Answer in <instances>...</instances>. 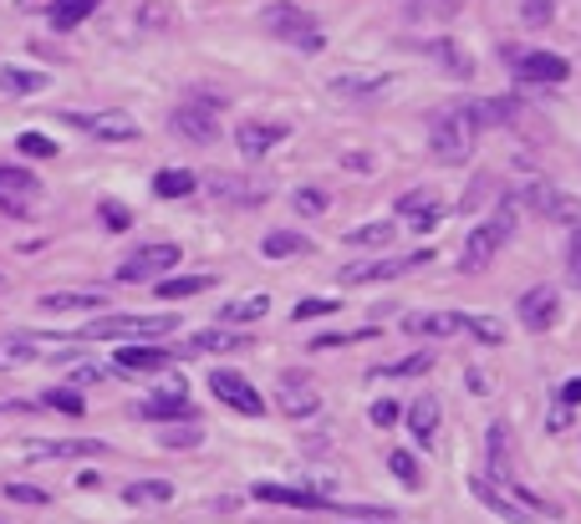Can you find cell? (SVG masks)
<instances>
[{
  "label": "cell",
  "instance_id": "ac0fdd59",
  "mask_svg": "<svg viewBox=\"0 0 581 524\" xmlns=\"http://www.w3.org/2000/svg\"><path fill=\"white\" fill-rule=\"evenodd\" d=\"M143 418H184L189 422L194 418V403L184 397V382H169L164 393H153V397H143Z\"/></svg>",
  "mask_w": 581,
  "mask_h": 524
},
{
  "label": "cell",
  "instance_id": "8d00e7d4",
  "mask_svg": "<svg viewBox=\"0 0 581 524\" xmlns=\"http://www.w3.org/2000/svg\"><path fill=\"white\" fill-rule=\"evenodd\" d=\"M393 240V224H358V230H347V245H362V249H383Z\"/></svg>",
  "mask_w": 581,
  "mask_h": 524
},
{
  "label": "cell",
  "instance_id": "60d3db41",
  "mask_svg": "<svg viewBox=\"0 0 581 524\" xmlns=\"http://www.w3.org/2000/svg\"><path fill=\"white\" fill-rule=\"evenodd\" d=\"M377 326H362V331H327V336H316L312 351H332V347H347V341H373Z\"/></svg>",
  "mask_w": 581,
  "mask_h": 524
},
{
  "label": "cell",
  "instance_id": "f907efd6",
  "mask_svg": "<svg viewBox=\"0 0 581 524\" xmlns=\"http://www.w3.org/2000/svg\"><path fill=\"white\" fill-rule=\"evenodd\" d=\"M332 311H337V301H301L291 316H297V321H316V316H332Z\"/></svg>",
  "mask_w": 581,
  "mask_h": 524
},
{
  "label": "cell",
  "instance_id": "4dcf8cb0",
  "mask_svg": "<svg viewBox=\"0 0 581 524\" xmlns=\"http://www.w3.org/2000/svg\"><path fill=\"white\" fill-rule=\"evenodd\" d=\"M123 499L138 504V510H149V504H169V499H174V484H169V479H138V484L123 489Z\"/></svg>",
  "mask_w": 581,
  "mask_h": 524
},
{
  "label": "cell",
  "instance_id": "7a4b0ae2",
  "mask_svg": "<svg viewBox=\"0 0 581 524\" xmlns=\"http://www.w3.org/2000/svg\"><path fill=\"white\" fill-rule=\"evenodd\" d=\"M510 234H515V199H506V205L495 209L485 224L469 230V240H464V249H460V270H464V276H479V270L500 255V245H506Z\"/></svg>",
  "mask_w": 581,
  "mask_h": 524
},
{
  "label": "cell",
  "instance_id": "cb8c5ba5",
  "mask_svg": "<svg viewBox=\"0 0 581 524\" xmlns=\"http://www.w3.org/2000/svg\"><path fill=\"white\" fill-rule=\"evenodd\" d=\"M429 57L439 61V67H444V72L454 77V82H469V77H475V61H469V51H464L460 42H449V36H444V42H433V46H429Z\"/></svg>",
  "mask_w": 581,
  "mask_h": 524
},
{
  "label": "cell",
  "instance_id": "ab89813d",
  "mask_svg": "<svg viewBox=\"0 0 581 524\" xmlns=\"http://www.w3.org/2000/svg\"><path fill=\"white\" fill-rule=\"evenodd\" d=\"M266 311H270L266 295H251V301H230V306H224L220 316H224V321H260Z\"/></svg>",
  "mask_w": 581,
  "mask_h": 524
},
{
  "label": "cell",
  "instance_id": "bcb514c9",
  "mask_svg": "<svg viewBox=\"0 0 581 524\" xmlns=\"http://www.w3.org/2000/svg\"><path fill=\"white\" fill-rule=\"evenodd\" d=\"M97 219H103L107 230L118 234V230H128V224H133V214H128V209L118 205V199H103V205H97Z\"/></svg>",
  "mask_w": 581,
  "mask_h": 524
},
{
  "label": "cell",
  "instance_id": "d6a6232c",
  "mask_svg": "<svg viewBox=\"0 0 581 524\" xmlns=\"http://www.w3.org/2000/svg\"><path fill=\"white\" fill-rule=\"evenodd\" d=\"M194 189H199V178H194L189 168H164V174H153V194H159V199H189Z\"/></svg>",
  "mask_w": 581,
  "mask_h": 524
},
{
  "label": "cell",
  "instance_id": "484cf974",
  "mask_svg": "<svg viewBox=\"0 0 581 524\" xmlns=\"http://www.w3.org/2000/svg\"><path fill=\"white\" fill-rule=\"evenodd\" d=\"M255 499H266V504H291V510H322V504H327L316 489H286V484H260Z\"/></svg>",
  "mask_w": 581,
  "mask_h": 524
},
{
  "label": "cell",
  "instance_id": "3957f363",
  "mask_svg": "<svg viewBox=\"0 0 581 524\" xmlns=\"http://www.w3.org/2000/svg\"><path fill=\"white\" fill-rule=\"evenodd\" d=\"M179 326V316L174 311H164V316H97L88 321L82 331H77V341H128V336H169Z\"/></svg>",
  "mask_w": 581,
  "mask_h": 524
},
{
  "label": "cell",
  "instance_id": "1f68e13d",
  "mask_svg": "<svg viewBox=\"0 0 581 524\" xmlns=\"http://www.w3.org/2000/svg\"><path fill=\"white\" fill-rule=\"evenodd\" d=\"M42 88H46V72H36V67H0V92L26 97V92H42Z\"/></svg>",
  "mask_w": 581,
  "mask_h": 524
},
{
  "label": "cell",
  "instance_id": "4316f807",
  "mask_svg": "<svg viewBox=\"0 0 581 524\" xmlns=\"http://www.w3.org/2000/svg\"><path fill=\"white\" fill-rule=\"evenodd\" d=\"M88 453H103V443H92V438H61V443H26V458H88Z\"/></svg>",
  "mask_w": 581,
  "mask_h": 524
},
{
  "label": "cell",
  "instance_id": "d6986e66",
  "mask_svg": "<svg viewBox=\"0 0 581 524\" xmlns=\"http://www.w3.org/2000/svg\"><path fill=\"white\" fill-rule=\"evenodd\" d=\"M464 11V0H403V15L414 26H449Z\"/></svg>",
  "mask_w": 581,
  "mask_h": 524
},
{
  "label": "cell",
  "instance_id": "ba28073f",
  "mask_svg": "<svg viewBox=\"0 0 581 524\" xmlns=\"http://www.w3.org/2000/svg\"><path fill=\"white\" fill-rule=\"evenodd\" d=\"M209 393L220 397L224 408L245 412V418H260V412H266V397L255 393V387H251L245 377H240V372H230V366H220V372H209Z\"/></svg>",
  "mask_w": 581,
  "mask_h": 524
},
{
  "label": "cell",
  "instance_id": "6da1fadb",
  "mask_svg": "<svg viewBox=\"0 0 581 524\" xmlns=\"http://www.w3.org/2000/svg\"><path fill=\"white\" fill-rule=\"evenodd\" d=\"M479 132H485V123H479V103L449 107V113L433 123V132H429V153L439 163H469Z\"/></svg>",
  "mask_w": 581,
  "mask_h": 524
},
{
  "label": "cell",
  "instance_id": "e575fe53",
  "mask_svg": "<svg viewBox=\"0 0 581 524\" xmlns=\"http://www.w3.org/2000/svg\"><path fill=\"white\" fill-rule=\"evenodd\" d=\"M36 362V341L31 336H11V341H0V372H15V366Z\"/></svg>",
  "mask_w": 581,
  "mask_h": 524
},
{
  "label": "cell",
  "instance_id": "7dc6e473",
  "mask_svg": "<svg viewBox=\"0 0 581 524\" xmlns=\"http://www.w3.org/2000/svg\"><path fill=\"white\" fill-rule=\"evenodd\" d=\"M199 428H189V422H184V428H169V433H159V443H164V449H199Z\"/></svg>",
  "mask_w": 581,
  "mask_h": 524
},
{
  "label": "cell",
  "instance_id": "ee69618b",
  "mask_svg": "<svg viewBox=\"0 0 581 524\" xmlns=\"http://www.w3.org/2000/svg\"><path fill=\"white\" fill-rule=\"evenodd\" d=\"M551 15H556V5H551V0H521V21H525L531 31L551 26Z\"/></svg>",
  "mask_w": 581,
  "mask_h": 524
},
{
  "label": "cell",
  "instance_id": "83f0119b",
  "mask_svg": "<svg viewBox=\"0 0 581 524\" xmlns=\"http://www.w3.org/2000/svg\"><path fill=\"white\" fill-rule=\"evenodd\" d=\"M107 295L103 291H51L42 295V311H103Z\"/></svg>",
  "mask_w": 581,
  "mask_h": 524
},
{
  "label": "cell",
  "instance_id": "277c9868",
  "mask_svg": "<svg viewBox=\"0 0 581 524\" xmlns=\"http://www.w3.org/2000/svg\"><path fill=\"white\" fill-rule=\"evenodd\" d=\"M266 31L270 36H281V42L301 46V51H322L327 46V36H322V21H316L312 11H301V5H291V0H281V5H270L266 15Z\"/></svg>",
  "mask_w": 581,
  "mask_h": 524
},
{
  "label": "cell",
  "instance_id": "816d5d0a",
  "mask_svg": "<svg viewBox=\"0 0 581 524\" xmlns=\"http://www.w3.org/2000/svg\"><path fill=\"white\" fill-rule=\"evenodd\" d=\"M567 270H571V280L581 286V224L571 230V245H567Z\"/></svg>",
  "mask_w": 581,
  "mask_h": 524
},
{
  "label": "cell",
  "instance_id": "f546056e",
  "mask_svg": "<svg viewBox=\"0 0 581 524\" xmlns=\"http://www.w3.org/2000/svg\"><path fill=\"white\" fill-rule=\"evenodd\" d=\"M209 194H214V199H224V205H260V199H266L255 184H240V178H230V174L209 178Z\"/></svg>",
  "mask_w": 581,
  "mask_h": 524
},
{
  "label": "cell",
  "instance_id": "5bb4252c",
  "mask_svg": "<svg viewBox=\"0 0 581 524\" xmlns=\"http://www.w3.org/2000/svg\"><path fill=\"white\" fill-rule=\"evenodd\" d=\"M281 412H286V418H312V412H322V393H316V382L301 377V372H286V377H281Z\"/></svg>",
  "mask_w": 581,
  "mask_h": 524
},
{
  "label": "cell",
  "instance_id": "2e32d148",
  "mask_svg": "<svg viewBox=\"0 0 581 524\" xmlns=\"http://www.w3.org/2000/svg\"><path fill=\"white\" fill-rule=\"evenodd\" d=\"M286 138H291V128H286V123H260V117H251V123H240V132H235L240 153H251V159L270 153V148H281Z\"/></svg>",
  "mask_w": 581,
  "mask_h": 524
},
{
  "label": "cell",
  "instance_id": "8fae6325",
  "mask_svg": "<svg viewBox=\"0 0 581 524\" xmlns=\"http://www.w3.org/2000/svg\"><path fill=\"white\" fill-rule=\"evenodd\" d=\"M515 205H531L541 219H577V199H567L561 189H551V184H541V178H531V184H521L515 189Z\"/></svg>",
  "mask_w": 581,
  "mask_h": 524
},
{
  "label": "cell",
  "instance_id": "30bf717a",
  "mask_svg": "<svg viewBox=\"0 0 581 524\" xmlns=\"http://www.w3.org/2000/svg\"><path fill=\"white\" fill-rule=\"evenodd\" d=\"M393 88H398V77H393V72H347V77H332V92H337V97H347V103H362V107L383 103Z\"/></svg>",
  "mask_w": 581,
  "mask_h": 524
},
{
  "label": "cell",
  "instance_id": "ffe728a7",
  "mask_svg": "<svg viewBox=\"0 0 581 524\" xmlns=\"http://www.w3.org/2000/svg\"><path fill=\"white\" fill-rule=\"evenodd\" d=\"M403 331L408 336H454L460 331V311H414V316H403Z\"/></svg>",
  "mask_w": 581,
  "mask_h": 524
},
{
  "label": "cell",
  "instance_id": "7c38bea8",
  "mask_svg": "<svg viewBox=\"0 0 581 524\" xmlns=\"http://www.w3.org/2000/svg\"><path fill=\"white\" fill-rule=\"evenodd\" d=\"M418 265H429V249H418V255H408V260L347 265V270H337V280H342V286H368V280H393V276H408V270H418Z\"/></svg>",
  "mask_w": 581,
  "mask_h": 524
},
{
  "label": "cell",
  "instance_id": "836d02e7",
  "mask_svg": "<svg viewBox=\"0 0 581 524\" xmlns=\"http://www.w3.org/2000/svg\"><path fill=\"white\" fill-rule=\"evenodd\" d=\"M214 286V276H164L153 291L164 295V301H184V295H199V291H209Z\"/></svg>",
  "mask_w": 581,
  "mask_h": 524
},
{
  "label": "cell",
  "instance_id": "603a6c76",
  "mask_svg": "<svg viewBox=\"0 0 581 524\" xmlns=\"http://www.w3.org/2000/svg\"><path fill=\"white\" fill-rule=\"evenodd\" d=\"M408 428H414V438L429 449L433 438H439V397H433V393L414 397V408H408Z\"/></svg>",
  "mask_w": 581,
  "mask_h": 524
},
{
  "label": "cell",
  "instance_id": "9a60e30c",
  "mask_svg": "<svg viewBox=\"0 0 581 524\" xmlns=\"http://www.w3.org/2000/svg\"><path fill=\"white\" fill-rule=\"evenodd\" d=\"M515 77H521V82H546V88H556V82L571 77V67H567V57H556V51H525V57H515Z\"/></svg>",
  "mask_w": 581,
  "mask_h": 524
},
{
  "label": "cell",
  "instance_id": "c3c4849f",
  "mask_svg": "<svg viewBox=\"0 0 581 524\" xmlns=\"http://www.w3.org/2000/svg\"><path fill=\"white\" fill-rule=\"evenodd\" d=\"M291 205H297L301 214H327V205H332V199H327L322 189H297V194H291Z\"/></svg>",
  "mask_w": 581,
  "mask_h": 524
},
{
  "label": "cell",
  "instance_id": "7402d4cb",
  "mask_svg": "<svg viewBox=\"0 0 581 524\" xmlns=\"http://www.w3.org/2000/svg\"><path fill=\"white\" fill-rule=\"evenodd\" d=\"M199 351H245L240 331H194L184 347H174V357H199Z\"/></svg>",
  "mask_w": 581,
  "mask_h": 524
},
{
  "label": "cell",
  "instance_id": "9c48e42d",
  "mask_svg": "<svg viewBox=\"0 0 581 524\" xmlns=\"http://www.w3.org/2000/svg\"><path fill=\"white\" fill-rule=\"evenodd\" d=\"M214 113H220L214 97H199V103L174 107V132L189 138V143H214V138H220V117Z\"/></svg>",
  "mask_w": 581,
  "mask_h": 524
},
{
  "label": "cell",
  "instance_id": "44dd1931",
  "mask_svg": "<svg viewBox=\"0 0 581 524\" xmlns=\"http://www.w3.org/2000/svg\"><path fill=\"white\" fill-rule=\"evenodd\" d=\"M113 362H118V372H164L174 362V347H123Z\"/></svg>",
  "mask_w": 581,
  "mask_h": 524
},
{
  "label": "cell",
  "instance_id": "74e56055",
  "mask_svg": "<svg viewBox=\"0 0 581 524\" xmlns=\"http://www.w3.org/2000/svg\"><path fill=\"white\" fill-rule=\"evenodd\" d=\"M429 366H433V351H414V357H403V362L377 366V377H418V372H429Z\"/></svg>",
  "mask_w": 581,
  "mask_h": 524
},
{
  "label": "cell",
  "instance_id": "f6af8a7d",
  "mask_svg": "<svg viewBox=\"0 0 581 524\" xmlns=\"http://www.w3.org/2000/svg\"><path fill=\"white\" fill-rule=\"evenodd\" d=\"M387 468H393V474H398L403 484H408V489H418V484H423V474H418V458L414 453H393V458H387Z\"/></svg>",
  "mask_w": 581,
  "mask_h": 524
},
{
  "label": "cell",
  "instance_id": "7bdbcfd3",
  "mask_svg": "<svg viewBox=\"0 0 581 524\" xmlns=\"http://www.w3.org/2000/svg\"><path fill=\"white\" fill-rule=\"evenodd\" d=\"M15 148H21L26 159H57V143H51L46 132H21V138H15Z\"/></svg>",
  "mask_w": 581,
  "mask_h": 524
},
{
  "label": "cell",
  "instance_id": "f1b7e54d",
  "mask_svg": "<svg viewBox=\"0 0 581 524\" xmlns=\"http://www.w3.org/2000/svg\"><path fill=\"white\" fill-rule=\"evenodd\" d=\"M103 0H51V11H46V21L57 31H72V26H82L92 11H97Z\"/></svg>",
  "mask_w": 581,
  "mask_h": 524
},
{
  "label": "cell",
  "instance_id": "f5cc1de1",
  "mask_svg": "<svg viewBox=\"0 0 581 524\" xmlns=\"http://www.w3.org/2000/svg\"><path fill=\"white\" fill-rule=\"evenodd\" d=\"M373 422H377V428H393V422H398V403H377Z\"/></svg>",
  "mask_w": 581,
  "mask_h": 524
},
{
  "label": "cell",
  "instance_id": "db71d44e",
  "mask_svg": "<svg viewBox=\"0 0 581 524\" xmlns=\"http://www.w3.org/2000/svg\"><path fill=\"white\" fill-rule=\"evenodd\" d=\"M561 403H567V408H577V403H581V377H577V382H567V387H561Z\"/></svg>",
  "mask_w": 581,
  "mask_h": 524
},
{
  "label": "cell",
  "instance_id": "52a82bcc",
  "mask_svg": "<svg viewBox=\"0 0 581 524\" xmlns=\"http://www.w3.org/2000/svg\"><path fill=\"white\" fill-rule=\"evenodd\" d=\"M174 265H179V245H143V249H133V255L118 265V280H123V286L159 280L164 270H174Z\"/></svg>",
  "mask_w": 581,
  "mask_h": 524
},
{
  "label": "cell",
  "instance_id": "8992f818",
  "mask_svg": "<svg viewBox=\"0 0 581 524\" xmlns=\"http://www.w3.org/2000/svg\"><path fill=\"white\" fill-rule=\"evenodd\" d=\"M67 123L82 132H92V138H103V143H133L138 138V123L128 113H118V107H92V113H67Z\"/></svg>",
  "mask_w": 581,
  "mask_h": 524
},
{
  "label": "cell",
  "instance_id": "d4e9b609",
  "mask_svg": "<svg viewBox=\"0 0 581 524\" xmlns=\"http://www.w3.org/2000/svg\"><path fill=\"white\" fill-rule=\"evenodd\" d=\"M398 214L403 219H414V230H433V224H439V214H444V205H439V199H433V194H403L398 199Z\"/></svg>",
  "mask_w": 581,
  "mask_h": 524
},
{
  "label": "cell",
  "instance_id": "681fc988",
  "mask_svg": "<svg viewBox=\"0 0 581 524\" xmlns=\"http://www.w3.org/2000/svg\"><path fill=\"white\" fill-rule=\"evenodd\" d=\"M5 499H15V504H46V489H36V484H5Z\"/></svg>",
  "mask_w": 581,
  "mask_h": 524
},
{
  "label": "cell",
  "instance_id": "5b68a950",
  "mask_svg": "<svg viewBox=\"0 0 581 524\" xmlns=\"http://www.w3.org/2000/svg\"><path fill=\"white\" fill-rule=\"evenodd\" d=\"M469 489H475V499H485L495 514L506 524H531L536 514H525V510H546L541 499H531V494H510V484H495V479H485V474H475L469 479Z\"/></svg>",
  "mask_w": 581,
  "mask_h": 524
},
{
  "label": "cell",
  "instance_id": "e0dca14e",
  "mask_svg": "<svg viewBox=\"0 0 581 524\" xmlns=\"http://www.w3.org/2000/svg\"><path fill=\"white\" fill-rule=\"evenodd\" d=\"M485 479L515 484V438H510V422H495L490 428V464H485Z\"/></svg>",
  "mask_w": 581,
  "mask_h": 524
},
{
  "label": "cell",
  "instance_id": "4fadbf2b",
  "mask_svg": "<svg viewBox=\"0 0 581 524\" xmlns=\"http://www.w3.org/2000/svg\"><path fill=\"white\" fill-rule=\"evenodd\" d=\"M556 311H561L556 291H551V286H536V291H525V295H521L515 316H521L525 331H551V326H556Z\"/></svg>",
  "mask_w": 581,
  "mask_h": 524
},
{
  "label": "cell",
  "instance_id": "b9f144b4",
  "mask_svg": "<svg viewBox=\"0 0 581 524\" xmlns=\"http://www.w3.org/2000/svg\"><path fill=\"white\" fill-rule=\"evenodd\" d=\"M46 408L67 412V418H82V412H88V403H82L72 387H51V393H46Z\"/></svg>",
  "mask_w": 581,
  "mask_h": 524
},
{
  "label": "cell",
  "instance_id": "d590c367",
  "mask_svg": "<svg viewBox=\"0 0 581 524\" xmlns=\"http://www.w3.org/2000/svg\"><path fill=\"white\" fill-rule=\"evenodd\" d=\"M460 326L475 336V341H485V347H500V341H506V326L495 316H460Z\"/></svg>",
  "mask_w": 581,
  "mask_h": 524
},
{
  "label": "cell",
  "instance_id": "f35d334b",
  "mask_svg": "<svg viewBox=\"0 0 581 524\" xmlns=\"http://www.w3.org/2000/svg\"><path fill=\"white\" fill-rule=\"evenodd\" d=\"M270 255V260H286V255H301L306 249V240L301 234H286V230H276V234H266V245H260Z\"/></svg>",
  "mask_w": 581,
  "mask_h": 524
}]
</instances>
